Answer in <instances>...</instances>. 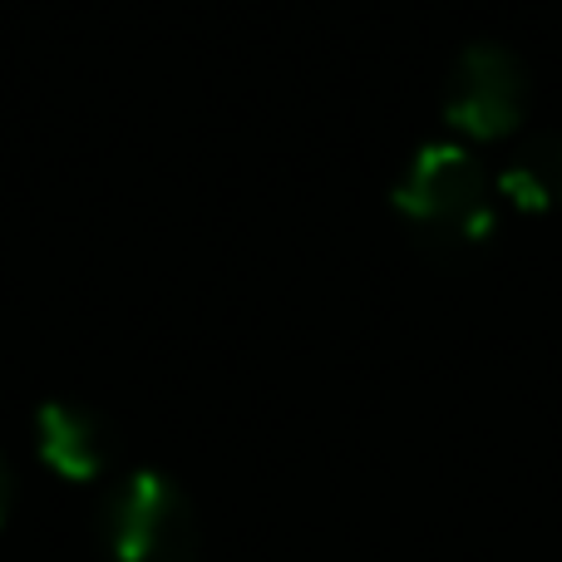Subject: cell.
Instances as JSON below:
<instances>
[{"label":"cell","mask_w":562,"mask_h":562,"mask_svg":"<svg viewBox=\"0 0 562 562\" xmlns=\"http://www.w3.org/2000/svg\"><path fill=\"white\" fill-rule=\"evenodd\" d=\"M494 203L498 188L488 168L459 144L419 148L395 188L400 217L435 257L474 252L494 233Z\"/></svg>","instance_id":"cell-1"},{"label":"cell","mask_w":562,"mask_h":562,"mask_svg":"<svg viewBox=\"0 0 562 562\" xmlns=\"http://www.w3.org/2000/svg\"><path fill=\"white\" fill-rule=\"evenodd\" d=\"M109 562H198V518L173 479L138 469L109 494L104 518Z\"/></svg>","instance_id":"cell-2"},{"label":"cell","mask_w":562,"mask_h":562,"mask_svg":"<svg viewBox=\"0 0 562 562\" xmlns=\"http://www.w3.org/2000/svg\"><path fill=\"white\" fill-rule=\"evenodd\" d=\"M528 75L504 45H469L445 79V119L464 138L494 144L524 124Z\"/></svg>","instance_id":"cell-3"},{"label":"cell","mask_w":562,"mask_h":562,"mask_svg":"<svg viewBox=\"0 0 562 562\" xmlns=\"http://www.w3.org/2000/svg\"><path fill=\"white\" fill-rule=\"evenodd\" d=\"M40 454L55 474L65 479H99L119 454V439L109 429V419L89 405H69V400H55V405L40 409Z\"/></svg>","instance_id":"cell-4"},{"label":"cell","mask_w":562,"mask_h":562,"mask_svg":"<svg viewBox=\"0 0 562 562\" xmlns=\"http://www.w3.org/2000/svg\"><path fill=\"white\" fill-rule=\"evenodd\" d=\"M498 198H508L524 213H553L562 207V138H533L514 148L504 173L494 178Z\"/></svg>","instance_id":"cell-5"},{"label":"cell","mask_w":562,"mask_h":562,"mask_svg":"<svg viewBox=\"0 0 562 562\" xmlns=\"http://www.w3.org/2000/svg\"><path fill=\"white\" fill-rule=\"evenodd\" d=\"M10 504H15V474H10V464L0 459V524L10 518Z\"/></svg>","instance_id":"cell-6"}]
</instances>
